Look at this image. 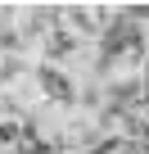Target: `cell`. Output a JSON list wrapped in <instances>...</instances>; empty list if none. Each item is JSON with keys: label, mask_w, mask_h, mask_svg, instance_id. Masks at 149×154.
<instances>
[{"label": "cell", "mask_w": 149, "mask_h": 154, "mask_svg": "<svg viewBox=\"0 0 149 154\" xmlns=\"http://www.w3.org/2000/svg\"><path fill=\"white\" fill-rule=\"evenodd\" d=\"M36 77H41V86H45V95H50V100H72V86H68V77H63V72L41 68Z\"/></svg>", "instance_id": "cell-1"}]
</instances>
